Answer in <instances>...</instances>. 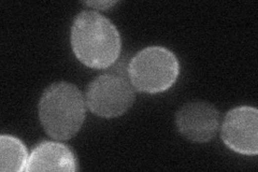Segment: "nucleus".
<instances>
[{
  "label": "nucleus",
  "mask_w": 258,
  "mask_h": 172,
  "mask_svg": "<svg viewBox=\"0 0 258 172\" xmlns=\"http://www.w3.org/2000/svg\"><path fill=\"white\" fill-rule=\"evenodd\" d=\"M221 137L230 150L246 156L258 154V111L241 105L226 114Z\"/></svg>",
  "instance_id": "39448f33"
},
{
  "label": "nucleus",
  "mask_w": 258,
  "mask_h": 172,
  "mask_svg": "<svg viewBox=\"0 0 258 172\" xmlns=\"http://www.w3.org/2000/svg\"><path fill=\"white\" fill-rule=\"evenodd\" d=\"M77 158L67 145L54 141L39 143L29 155L25 171H77Z\"/></svg>",
  "instance_id": "0eeeda50"
},
{
  "label": "nucleus",
  "mask_w": 258,
  "mask_h": 172,
  "mask_svg": "<svg viewBox=\"0 0 258 172\" xmlns=\"http://www.w3.org/2000/svg\"><path fill=\"white\" fill-rule=\"evenodd\" d=\"M179 133L189 141L204 143L212 140L220 126V112L212 103L190 101L176 112Z\"/></svg>",
  "instance_id": "423d86ee"
},
{
  "label": "nucleus",
  "mask_w": 258,
  "mask_h": 172,
  "mask_svg": "<svg viewBox=\"0 0 258 172\" xmlns=\"http://www.w3.org/2000/svg\"><path fill=\"white\" fill-rule=\"evenodd\" d=\"M85 104L75 84L57 82L48 86L39 102V119L45 133L59 141L76 136L85 119Z\"/></svg>",
  "instance_id": "f03ea898"
},
{
  "label": "nucleus",
  "mask_w": 258,
  "mask_h": 172,
  "mask_svg": "<svg viewBox=\"0 0 258 172\" xmlns=\"http://www.w3.org/2000/svg\"><path fill=\"white\" fill-rule=\"evenodd\" d=\"M70 42L78 61L93 69H107L119 57L122 39L106 16L82 11L72 23Z\"/></svg>",
  "instance_id": "f257e3e1"
},
{
  "label": "nucleus",
  "mask_w": 258,
  "mask_h": 172,
  "mask_svg": "<svg viewBox=\"0 0 258 172\" xmlns=\"http://www.w3.org/2000/svg\"><path fill=\"white\" fill-rule=\"evenodd\" d=\"M86 6H90L95 8V9H100V10H108L109 8L113 7L116 2H88L84 3Z\"/></svg>",
  "instance_id": "1a4fd4ad"
},
{
  "label": "nucleus",
  "mask_w": 258,
  "mask_h": 172,
  "mask_svg": "<svg viewBox=\"0 0 258 172\" xmlns=\"http://www.w3.org/2000/svg\"><path fill=\"white\" fill-rule=\"evenodd\" d=\"M180 73L175 54L164 46H148L137 53L128 66V78L137 91L158 94L172 87Z\"/></svg>",
  "instance_id": "7ed1b4c3"
},
{
  "label": "nucleus",
  "mask_w": 258,
  "mask_h": 172,
  "mask_svg": "<svg viewBox=\"0 0 258 172\" xmlns=\"http://www.w3.org/2000/svg\"><path fill=\"white\" fill-rule=\"evenodd\" d=\"M29 155L25 144L19 138L10 135L0 137V171H25Z\"/></svg>",
  "instance_id": "6e6552de"
},
{
  "label": "nucleus",
  "mask_w": 258,
  "mask_h": 172,
  "mask_svg": "<svg viewBox=\"0 0 258 172\" xmlns=\"http://www.w3.org/2000/svg\"><path fill=\"white\" fill-rule=\"evenodd\" d=\"M135 88L119 73L108 72L94 79L86 88L85 101L94 114L104 119L118 118L135 102Z\"/></svg>",
  "instance_id": "20e7f679"
}]
</instances>
